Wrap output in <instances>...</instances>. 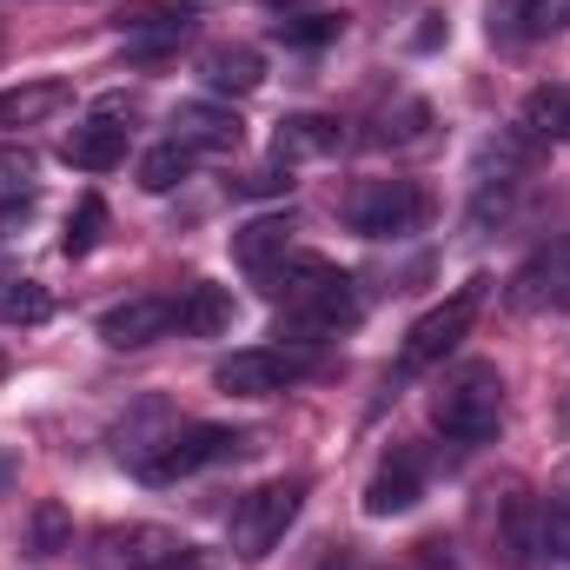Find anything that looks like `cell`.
<instances>
[{
  "mask_svg": "<svg viewBox=\"0 0 570 570\" xmlns=\"http://www.w3.org/2000/svg\"><path fill=\"white\" fill-rule=\"evenodd\" d=\"M431 425L451 444H491L498 425H504V379H498V365H484V358L451 365L438 379V392H431Z\"/></svg>",
  "mask_w": 570,
  "mask_h": 570,
  "instance_id": "6da1fadb",
  "label": "cell"
},
{
  "mask_svg": "<svg viewBox=\"0 0 570 570\" xmlns=\"http://www.w3.org/2000/svg\"><path fill=\"white\" fill-rule=\"evenodd\" d=\"M246 451H253V431L193 419V425H173L166 438L140 444V451H134V471H140L146 484H179V478L213 471V464H233V458H246Z\"/></svg>",
  "mask_w": 570,
  "mask_h": 570,
  "instance_id": "7a4b0ae2",
  "label": "cell"
},
{
  "mask_svg": "<svg viewBox=\"0 0 570 570\" xmlns=\"http://www.w3.org/2000/svg\"><path fill=\"white\" fill-rule=\"evenodd\" d=\"M484 285L491 279H464L451 298H438L425 318L405 332V345H399V379H419V372L444 365V358L464 345V332H471V318H478V305H484Z\"/></svg>",
  "mask_w": 570,
  "mask_h": 570,
  "instance_id": "3957f363",
  "label": "cell"
},
{
  "mask_svg": "<svg viewBox=\"0 0 570 570\" xmlns=\"http://www.w3.org/2000/svg\"><path fill=\"white\" fill-rule=\"evenodd\" d=\"M345 226L358 239H405L425 226V193L419 179H358L345 193Z\"/></svg>",
  "mask_w": 570,
  "mask_h": 570,
  "instance_id": "277c9868",
  "label": "cell"
},
{
  "mask_svg": "<svg viewBox=\"0 0 570 570\" xmlns=\"http://www.w3.org/2000/svg\"><path fill=\"white\" fill-rule=\"evenodd\" d=\"M312 365H318V352H305V345H246L213 365V385L233 399H273L285 385H298Z\"/></svg>",
  "mask_w": 570,
  "mask_h": 570,
  "instance_id": "5b68a950",
  "label": "cell"
},
{
  "mask_svg": "<svg viewBox=\"0 0 570 570\" xmlns=\"http://www.w3.org/2000/svg\"><path fill=\"white\" fill-rule=\"evenodd\" d=\"M298 504H305V478H273V484L246 491L239 511H233V551H239L246 564L273 558V544L285 538V524L298 518Z\"/></svg>",
  "mask_w": 570,
  "mask_h": 570,
  "instance_id": "8992f818",
  "label": "cell"
},
{
  "mask_svg": "<svg viewBox=\"0 0 570 570\" xmlns=\"http://www.w3.org/2000/svg\"><path fill=\"white\" fill-rule=\"evenodd\" d=\"M186 551L193 544L179 531H166V524H100L80 558H87V570H166Z\"/></svg>",
  "mask_w": 570,
  "mask_h": 570,
  "instance_id": "52a82bcc",
  "label": "cell"
},
{
  "mask_svg": "<svg viewBox=\"0 0 570 570\" xmlns=\"http://www.w3.org/2000/svg\"><path fill=\"white\" fill-rule=\"evenodd\" d=\"M352 325H358V292H352V279H332L325 292H312V298L279 312V345H305L312 352V345H325V338H338Z\"/></svg>",
  "mask_w": 570,
  "mask_h": 570,
  "instance_id": "ba28073f",
  "label": "cell"
},
{
  "mask_svg": "<svg viewBox=\"0 0 570 570\" xmlns=\"http://www.w3.org/2000/svg\"><path fill=\"white\" fill-rule=\"evenodd\" d=\"M511 305H518V312H570V233L564 239H544V246L518 266Z\"/></svg>",
  "mask_w": 570,
  "mask_h": 570,
  "instance_id": "9c48e42d",
  "label": "cell"
},
{
  "mask_svg": "<svg viewBox=\"0 0 570 570\" xmlns=\"http://www.w3.org/2000/svg\"><path fill=\"white\" fill-rule=\"evenodd\" d=\"M332 279H345L325 253H305V246H285L279 259H266L259 273H253V285L273 298V305H298V298H312V292H325Z\"/></svg>",
  "mask_w": 570,
  "mask_h": 570,
  "instance_id": "30bf717a",
  "label": "cell"
},
{
  "mask_svg": "<svg viewBox=\"0 0 570 570\" xmlns=\"http://www.w3.org/2000/svg\"><path fill=\"white\" fill-rule=\"evenodd\" d=\"M173 332V298L166 292H140V298H120L100 312V338L114 352H140V345H159Z\"/></svg>",
  "mask_w": 570,
  "mask_h": 570,
  "instance_id": "8fae6325",
  "label": "cell"
},
{
  "mask_svg": "<svg viewBox=\"0 0 570 570\" xmlns=\"http://www.w3.org/2000/svg\"><path fill=\"white\" fill-rule=\"evenodd\" d=\"M419 498H425V458H419L412 444H399V451L372 471V484H365V511H372V518H405Z\"/></svg>",
  "mask_w": 570,
  "mask_h": 570,
  "instance_id": "7c38bea8",
  "label": "cell"
},
{
  "mask_svg": "<svg viewBox=\"0 0 570 570\" xmlns=\"http://www.w3.org/2000/svg\"><path fill=\"white\" fill-rule=\"evenodd\" d=\"M114 27H120L127 53H166L193 33V7L186 0H146V7H127Z\"/></svg>",
  "mask_w": 570,
  "mask_h": 570,
  "instance_id": "4fadbf2b",
  "label": "cell"
},
{
  "mask_svg": "<svg viewBox=\"0 0 570 570\" xmlns=\"http://www.w3.org/2000/svg\"><path fill=\"white\" fill-rule=\"evenodd\" d=\"M173 140L193 146V153H233L246 140V120L219 100H179L173 107Z\"/></svg>",
  "mask_w": 570,
  "mask_h": 570,
  "instance_id": "5bb4252c",
  "label": "cell"
},
{
  "mask_svg": "<svg viewBox=\"0 0 570 570\" xmlns=\"http://www.w3.org/2000/svg\"><path fill=\"white\" fill-rule=\"evenodd\" d=\"M173 332H186V338H219V332H233V292L213 279H186L173 292Z\"/></svg>",
  "mask_w": 570,
  "mask_h": 570,
  "instance_id": "9a60e30c",
  "label": "cell"
},
{
  "mask_svg": "<svg viewBox=\"0 0 570 570\" xmlns=\"http://www.w3.org/2000/svg\"><path fill=\"white\" fill-rule=\"evenodd\" d=\"M199 80L213 87V94H259L266 87V60H259V47H246V40H219V47H206L199 53Z\"/></svg>",
  "mask_w": 570,
  "mask_h": 570,
  "instance_id": "2e32d148",
  "label": "cell"
},
{
  "mask_svg": "<svg viewBox=\"0 0 570 570\" xmlns=\"http://www.w3.org/2000/svg\"><path fill=\"white\" fill-rule=\"evenodd\" d=\"M73 107V87L67 80H27V87H7L0 94V134H27V127H47L53 114Z\"/></svg>",
  "mask_w": 570,
  "mask_h": 570,
  "instance_id": "e0dca14e",
  "label": "cell"
},
{
  "mask_svg": "<svg viewBox=\"0 0 570 570\" xmlns=\"http://www.w3.org/2000/svg\"><path fill=\"white\" fill-rule=\"evenodd\" d=\"M60 159H67V166H80V173H114V166L127 159V127H120V120L87 114V127H73V134H67Z\"/></svg>",
  "mask_w": 570,
  "mask_h": 570,
  "instance_id": "ac0fdd59",
  "label": "cell"
},
{
  "mask_svg": "<svg viewBox=\"0 0 570 570\" xmlns=\"http://www.w3.org/2000/svg\"><path fill=\"white\" fill-rule=\"evenodd\" d=\"M518 570H570V504H531V544Z\"/></svg>",
  "mask_w": 570,
  "mask_h": 570,
  "instance_id": "d6986e66",
  "label": "cell"
},
{
  "mask_svg": "<svg viewBox=\"0 0 570 570\" xmlns=\"http://www.w3.org/2000/svg\"><path fill=\"white\" fill-rule=\"evenodd\" d=\"M338 146H345V127L325 120V114H292V120H279V134H273V153H279L285 166L292 159H332Z\"/></svg>",
  "mask_w": 570,
  "mask_h": 570,
  "instance_id": "ffe728a7",
  "label": "cell"
},
{
  "mask_svg": "<svg viewBox=\"0 0 570 570\" xmlns=\"http://www.w3.org/2000/svg\"><path fill=\"white\" fill-rule=\"evenodd\" d=\"M285 246H292V213H259V219H246V226L233 233V259H239L246 273H259L266 259H279Z\"/></svg>",
  "mask_w": 570,
  "mask_h": 570,
  "instance_id": "44dd1931",
  "label": "cell"
},
{
  "mask_svg": "<svg viewBox=\"0 0 570 570\" xmlns=\"http://www.w3.org/2000/svg\"><path fill=\"white\" fill-rule=\"evenodd\" d=\"M518 127L531 140H570V87H538L518 114Z\"/></svg>",
  "mask_w": 570,
  "mask_h": 570,
  "instance_id": "7402d4cb",
  "label": "cell"
},
{
  "mask_svg": "<svg viewBox=\"0 0 570 570\" xmlns=\"http://www.w3.org/2000/svg\"><path fill=\"white\" fill-rule=\"evenodd\" d=\"M100 239H107V199H100V193H87V199H80V206L67 213L60 253H67V259H87V253H94Z\"/></svg>",
  "mask_w": 570,
  "mask_h": 570,
  "instance_id": "603a6c76",
  "label": "cell"
},
{
  "mask_svg": "<svg viewBox=\"0 0 570 570\" xmlns=\"http://www.w3.org/2000/svg\"><path fill=\"white\" fill-rule=\"evenodd\" d=\"M193 159H199V153H193V146H179V140L153 146V153L140 159V186H146V193H173V186L193 173Z\"/></svg>",
  "mask_w": 570,
  "mask_h": 570,
  "instance_id": "cb8c5ba5",
  "label": "cell"
},
{
  "mask_svg": "<svg viewBox=\"0 0 570 570\" xmlns=\"http://www.w3.org/2000/svg\"><path fill=\"white\" fill-rule=\"evenodd\" d=\"M379 146H425L431 140V107L425 100H399L385 120H379V134H372Z\"/></svg>",
  "mask_w": 570,
  "mask_h": 570,
  "instance_id": "d4e9b609",
  "label": "cell"
},
{
  "mask_svg": "<svg viewBox=\"0 0 570 570\" xmlns=\"http://www.w3.org/2000/svg\"><path fill=\"white\" fill-rule=\"evenodd\" d=\"M332 33H338V13H285V20H273L279 47H325Z\"/></svg>",
  "mask_w": 570,
  "mask_h": 570,
  "instance_id": "484cf974",
  "label": "cell"
},
{
  "mask_svg": "<svg viewBox=\"0 0 570 570\" xmlns=\"http://www.w3.org/2000/svg\"><path fill=\"white\" fill-rule=\"evenodd\" d=\"M47 312H53V298H47L33 279H20V285L0 292V325H40Z\"/></svg>",
  "mask_w": 570,
  "mask_h": 570,
  "instance_id": "4316f807",
  "label": "cell"
},
{
  "mask_svg": "<svg viewBox=\"0 0 570 570\" xmlns=\"http://www.w3.org/2000/svg\"><path fill=\"white\" fill-rule=\"evenodd\" d=\"M570 27V0H524V40H544V33H564Z\"/></svg>",
  "mask_w": 570,
  "mask_h": 570,
  "instance_id": "83f0119b",
  "label": "cell"
},
{
  "mask_svg": "<svg viewBox=\"0 0 570 570\" xmlns=\"http://www.w3.org/2000/svg\"><path fill=\"white\" fill-rule=\"evenodd\" d=\"M318 570H372V564H358V558H345V551H338V558H325Z\"/></svg>",
  "mask_w": 570,
  "mask_h": 570,
  "instance_id": "f1b7e54d",
  "label": "cell"
},
{
  "mask_svg": "<svg viewBox=\"0 0 570 570\" xmlns=\"http://www.w3.org/2000/svg\"><path fill=\"white\" fill-rule=\"evenodd\" d=\"M166 570H213V564H206V558H199V551H186V558H179V564H166Z\"/></svg>",
  "mask_w": 570,
  "mask_h": 570,
  "instance_id": "f546056e",
  "label": "cell"
},
{
  "mask_svg": "<svg viewBox=\"0 0 570 570\" xmlns=\"http://www.w3.org/2000/svg\"><path fill=\"white\" fill-rule=\"evenodd\" d=\"M266 7H292V0H266Z\"/></svg>",
  "mask_w": 570,
  "mask_h": 570,
  "instance_id": "4dcf8cb0",
  "label": "cell"
},
{
  "mask_svg": "<svg viewBox=\"0 0 570 570\" xmlns=\"http://www.w3.org/2000/svg\"><path fill=\"white\" fill-rule=\"evenodd\" d=\"M0 372H7V358H0Z\"/></svg>",
  "mask_w": 570,
  "mask_h": 570,
  "instance_id": "1f68e13d",
  "label": "cell"
}]
</instances>
